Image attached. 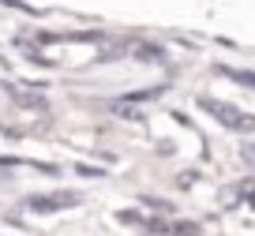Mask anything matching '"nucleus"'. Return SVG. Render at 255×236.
I'll return each instance as SVG.
<instances>
[{"instance_id": "nucleus-1", "label": "nucleus", "mask_w": 255, "mask_h": 236, "mask_svg": "<svg viewBox=\"0 0 255 236\" xmlns=\"http://www.w3.org/2000/svg\"><path fill=\"white\" fill-rule=\"evenodd\" d=\"M199 105L210 113V117H218L225 127H237V131H252V127H255V120H252V117H244V113L229 109V105H222V102H210V98H203Z\"/></svg>"}, {"instance_id": "nucleus-2", "label": "nucleus", "mask_w": 255, "mask_h": 236, "mask_svg": "<svg viewBox=\"0 0 255 236\" xmlns=\"http://www.w3.org/2000/svg\"><path fill=\"white\" fill-rule=\"evenodd\" d=\"M79 199L75 195H53V199H30V210H68V206H75Z\"/></svg>"}, {"instance_id": "nucleus-3", "label": "nucleus", "mask_w": 255, "mask_h": 236, "mask_svg": "<svg viewBox=\"0 0 255 236\" xmlns=\"http://www.w3.org/2000/svg\"><path fill=\"white\" fill-rule=\"evenodd\" d=\"M225 75L237 79V83H244V87H255V75L252 71H237V68H225Z\"/></svg>"}, {"instance_id": "nucleus-4", "label": "nucleus", "mask_w": 255, "mask_h": 236, "mask_svg": "<svg viewBox=\"0 0 255 236\" xmlns=\"http://www.w3.org/2000/svg\"><path fill=\"white\" fill-rule=\"evenodd\" d=\"M244 157H248V161H255V146H252V142L244 146Z\"/></svg>"}]
</instances>
